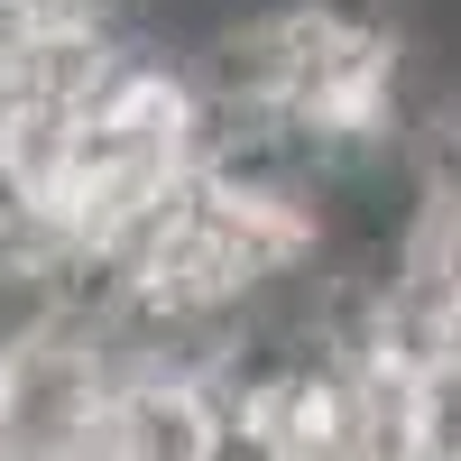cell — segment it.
<instances>
[{"label": "cell", "mask_w": 461, "mask_h": 461, "mask_svg": "<svg viewBox=\"0 0 461 461\" xmlns=\"http://www.w3.org/2000/svg\"><path fill=\"white\" fill-rule=\"evenodd\" d=\"M406 461H461V360L415 369V388H406Z\"/></svg>", "instance_id": "3"}, {"label": "cell", "mask_w": 461, "mask_h": 461, "mask_svg": "<svg viewBox=\"0 0 461 461\" xmlns=\"http://www.w3.org/2000/svg\"><path fill=\"white\" fill-rule=\"evenodd\" d=\"M111 406V369L84 323L37 332L28 351L0 360V461H65L84 452Z\"/></svg>", "instance_id": "1"}, {"label": "cell", "mask_w": 461, "mask_h": 461, "mask_svg": "<svg viewBox=\"0 0 461 461\" xmlns=\"http://www.w3.org/2000/svg\"><path fill=\"white\" fill-rule=\"evenodd\" d=\"M102 461H230V406L194 378H121L93 425Z\"/></svg>", "instance_id": "2"}]
</instances>
